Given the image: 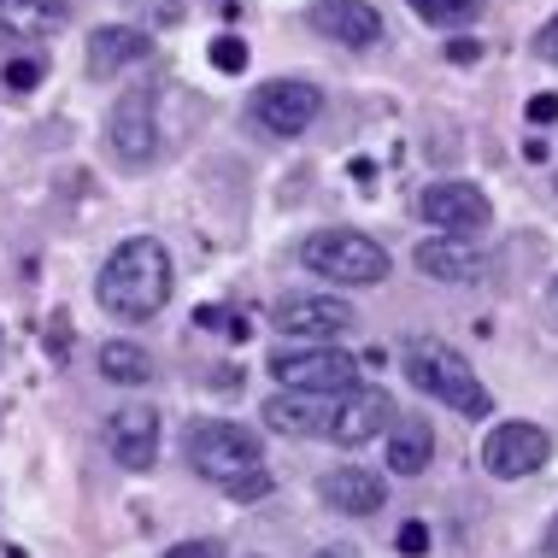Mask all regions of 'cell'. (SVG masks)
Masks as SVG:
<instances>
[{"label":"cell","mask_w":558,"mask_h":558,"mask_svg":"<svg viewBox=\"0 0 558 558\" xmlns=\"http://www.w3.org/2000/svg\"><path fill=\"white\" fill-rule=\"evenodd\" d=\"M95 300L100 312L118 324H147L171 306V253L154 235H130L107 253L95 277Z\"/></svg>","instance_id":"obj_1"},{"label":"cell","mask_w":558,"mask_h":558,"mask_svg":"<svg viewBox=\"0 0 558 558\" xmlns=\"http://www.w3.org/2000/svg\"><path fill=\"white\" fill-rule=\"evenodd\" d=\"M400 371H405V383H412L417 395L452 405V412L471 417V424H482V417L494 412V395L476 383V365L459 353V347H447L441 336H412L405 341Z\"/></svg>","instance_id":"obj_2"},{"label":"cell","mask_w":558,"mask_h":558,"mask_svg":"<svg viewBox=\"0 0 558 558\" xmlns=\"http://www.w3.org/2000/svg\"><path fill=\"white\" fill-rule=\"evenodd\" d=\"M183 452H189L194 471H201L206 482H218V488L265 471V441L253 429L230 424V417H194V424L183 429Z\"/></svg>","instance_id":"obj_3"},{"label":"cell","mask_w":558,"mask_h":558,"mask_svg":"<svg viewBox=\"0 0 558 558\" xmlns=\"http://www.w3.org/2000/svg\"><path fill=\"white\" fill-rule=\"evenodd\" d=\"M300 265H306L312 277L336 282V289H371V282L388 277L383 241H371L359 230H312L300 241Z\"/></svg>","instance_id":"obj_4"},{"label":"cell","mask_w":558,"mask_h":558,"mask_svg":"<svg viewBox=\"0 0 558 558\" xmlns=\"http://www.w3.org/2000/svg\"><path fill=\"white\" fill-rule=\"evenodd\" d=\"M270 376H277L282 395H324V400H341L359 388V359L336 341H318V347H277L270 353Z\"/></svg>","instance_id":"obj_5"},{"label":"cell","mask_w":558,"mask_h":558,"mask_svg":"<svg viewBox=\"0 0 558 558\" xmlns=\"http://www.w3.org/2000/svg\"><path fill=\"white\" fill-rule=\"evenodd\" d=\"M253 124L270 130V135H306L312 124H318L324 112V88L306 83V77H277V83H259L247 100Z\"/></svg>","instance_id":"obj_6"},{"label":"cell","mask_w":558,"mask_h":558,"mask_svg":"<svg viewBox=\"0 0 558 558\" xmlns=\"http://www.w3.org/2000/svg\"><path fill=\"white\" fill-rule=\"evenodd\" d=\"M482 471H488L494 482H523L535 476L541 464L553 459V435L541 424H523V417H511V424H494L488 441H482Z\"/></svg>","instance_id":"obj_7"},{"label":"cell","mask_w":558,"mask_h":558,"mask_svg":"<svg viewBox=\"0 0 558 558\" xmlns=\"http://www.w3.org/2000/svg\"><path fill=\"white\" fill-rule=\"evenodd\" d=\"M417 213H424V223H435V235H464V241H471L482 223L494 218V206H488V194H482L476 183L447 177V183H429L424 189Z\"/></svg>","instance_id":"obj_8"},{"label":"cell","mask_w":558,"mask_h":558,"mask_svg":"<svg viewBox=\"0 0 558 558\" xmlns=\"http://www.w3.org/2000/svg\"><path fill=\"white\" fill-rule=\"evenodd\" d=\"M353 324H359V312L347 306V300H336V294H289L277 306V329H282V336L312 341V347L347 336Z\"/></svg>","instance_id":"obj_9"},{"label":"cell","mask_w":558,"mask_h":558,"mask_svg":"<svg viewBox=\"0 0 558 558\" xmlns=\"http://www.w3.org/2000/svg\"><path fill=\"white\" fill-rule=\"evenodd\" d=\"M400 405L383 395V388H353V395L336 400V417H329V441L336 447H365L376 435H388Z\"/></svg>","instance_id":"obj_10"},{"label":"cell","mask_w":558,"mask_h":558,"mask_svg":"<svg viewBox=\"0 0 558 558\" xmlns=\"http://www.w3.org/2000/svg\"><path fill=\"white\" fill-rule=\"evenodd\" d=\"M107 135H112V154L124 159V165H147V159H154V154H159L154 95H147V88H130V95L112 107V124H107Z\"/></svg>","instance_id":"obj_11"},{"label":"cell","mask_w":558,"mask_h":558,"mask_svg":"<svg viewBox=\"0 0 558 558\" xmlns=\"http://www.w3.org/2000/svg\"><path fill=\"white\" fill-rule=\"evenodd\" d=\"M107 452L124 471H147L159 459V412L154 405H118L107 417Z\"/></svg>","instance_id":"obj_12"},{"label":"cell","mask_w":558,"mask_h":558,"mask_svg":"<svg viewBox=\"0 0 558 558\" xmlns=\"http://www.w3.org/2000/svg\"><path fill=\"white\" fill-rule=\"evenodd\" d=\"M312 29L329 41H341V48H376V41L388 36L383 12L365 7V0H318V7H312Z\"/></svg>","instance_id":"obj_13"},{"label":"cell","mask_w":558,"mask_h":558,"mask_svg":"<svg viewBox=\"0 0 558 558\" xmlns=\"http://www.w3.org/2000/svg\"><path fill=\"white\" fill-rule=\"evenodd\" d=\"M154 53V36L147 29H135V24H107V29H95L88 36V77H124L130 65H142V59Z\"/></svg>","instance_id":"obj_14"},{"label":"cell","mask_w":558,"mask_h":558,"mask_svg":"<svg viewBox=\"0 0 558 558\" xmlns=\"http://www.w3.org/2000/svg\"><path fill=\"white\" fill-rule=\"evenodd\" d=\"M318 500L329 511H347V518H371V511L388 506V488L376 471H365V464H341V471H329L318 482Z\"/></svg>","instance_id":"obj_15"},{"label":"cell","mask_w":558,"mask_h":558,"mask_svg":"<svg viewBox=\"0 0 558 558\" xmlns=\"http://www.w3.org/2000/svg\"><path fill=\"white\" fill-rule=\"evenodd\" d=\"M412 265L424 270V277H435V282H476L482 270H488L482 247H476V241H464V235H429V241H417Z\"/></svg>","instance_id":"obj_16"},{"label":"cell","mask_w":558,"mask_h":558,"mask_svg":"<svg viewBox=\"0 0 558 558\" xmlns=\"http://www.w3.org/2000/svg\"><path fill=\"white\" fill-rule=\"evenodd\" d=\"M435 459V429L424 412H395L388 424V471L395 476H424Z\"/></svg>","instance_id":"obj_17"},{"label":"cell","mask_w":558,"mask_h":558,"mask_svg":"<svg viewBox=\"0 0 558 558\" xmlns=\"http://www.w3.org/2000/svg\"><path fill=\"white\" fill-rule=\"evenodd\" d=\"M329 417H336V400H324V395H270L265 400V429H277V435H329Z\"/></svg>","instance_id":"obj_18"},{"label":"cell","mask_w":558,"mask_h":558,"mask_svg":"<svg viewBox=\"0 0 558 558\" xmlns=\"http://www.w3.org/2000/svg\"><path fill=\"white\" fill-rule=\"evenodd\" d=\"M71 19V0H0V36H53Z\"/></svg>","instance_id":"obj_19"},{"label":"cell","mask_w":558,"mask_h":558,"mask_svg":"<svg viewBox=\"0 0 558 558\" xmlns=\"http://www.w3.org/2000/svg\"><path fill=\"white\" fill-rule=\"evenodd\" d=\"M100 376L118 388H142L147 376H154V359H147V347H135V341H107L100 347Z\"/></svg>","instance_id":"obj_20"},{"label":"cell","mask_w":558,"mask_h":558,"mask_svg":"<svg viewBox=\"0 0 558 558\" xmlns=\"http://www.w3.org/2000/svg\"><path fill=\"white\" fill-rule=\"evenodd\" d=\"M405 7H412L417 19H429V24H464V19H476L482 0H405Z\"/></svg>","instance_id":"obj_21"},{"label":"cell","mask_w":558,"mask_h":558,"mask_svg":"<svg viewBox=\"0 0 558 558\" xmlns=\"http://www.w3.org/2000/svg\"><path fill=\"white\" fill-rule=\"evenodd\" d=\"M213 71H223V77H241V71H247V41H241V36H218V41H213Z\"/></svg>","instance_id":"obj_22"},{"label":"cell","mask_w":558,"mask_h":558,"mask_svg":"<svg viewBox=\"0 0 558 558\" xmlns=\"http://www.w3.org/2000/svg\"><path fill=\"white\" fill-rule=\"evenodd\" d=\"M0 83H7L12 95H29V88L41 83V59H7V71H0Z\"/></svg>","instance_id":"obj_23"},{"label":"cell","mask_w":558,"mask_h":558,"mask_svg":"<svg viewBox=\"0 0 558 558\" xmlns=\"http://www.w3.org/2000/svg\"><path fill=\"white\" fill-rule=\"evenodd\" d=\"M395 547H400L405 558H424V553H429V523H417V518H412V523H400Z\"/></svg>","instance_id":"obj_24"},{"label":"cell","mask_w":558,"mask_h":558,"mask_svg":"<svg viewBox=\"0 0 558 558\" xmlns=\"http://www.w3.org/2000/svg\"><path fill=\"white\" fill-rule=\"evenodd\" d=\"M223 494H230L235 506H241V500H265V494H270V476H265V471H253V476L230 482V488H223Z\"/></svg>","instance_id":"obj_25"},{"label":"cell","mask_w":558,"mask_h":558,"mask_svg":"<svg viewBox=\"0 0 558 558\" xmlns=\"http://www.w3.org/2000/svg\"><path fill=\"white\" fill-rule=\"evenodd\" d=\"M165 558H223V541H213V535H201V541H177Z\"/></svg>","instance_id":"obj_26"},{"label":"cell","mask_w":558,"mask_h":558,"mask_svg":"<svg viewBox=\"0 0 558 558\" xmlns=\"http://www.w3.org/2000/svg\"><path fill=\"white\" fill-rule=\"evenodd\" d=\"M535 53L547 59V65H558V19L541 24V36H535Z\"/></svg>","instance_id":"obj_27"},{"label":"cell","mask_w":558,"mask_h":558,"mask_svg":"<svg viewBox=\"0 0 558 558\" xmlns=\"http://www.w3.org/2000/svg\"><path fill=\"white\" fill-rule=\"evenodd\" d=\"M558 118V95H535L530 100V124H553Z\"/></svg>","instance_id":"obj_28"},{"label":"cell","mask_w":558,"mask_h":558,"mask_svg":"<svg viewBox=\"0 0 558 558\" xmlns=\"http://www.w3.org/2000/svg\"><path fill=\"white\" fill-rule=\"evenodd\" d=\"M482 48H476V41H452V48H447V59H452V65H471V59H476Z\"/></svg>","instance_id":"obj_29"},{"label":"cell","mask_w":558,"mask_h":558,"mask_svg":"<svg viewBox=\"0 0 558 558\" xmlns=\"http://www.w3.org/2000/svg\"><path fill=\"white\" fill-rule=\"evenodd\" d=\"M312 558H359V547H347V541H336V547H324V553H312Z\"/></svg>","instance_id":"obj_30"},{"label":"cell","mask_w":558,"mask_h":558,"mask_svg":"<svg viewBox=\"0 0 558 558\" xmlns=\"http://www.w3.org/2000/svg\"><path fill=\"white\" fill-rule=\"evenodd\" d=\"M541 547H547V558H558V511H553V523H547V541H541Z\"/></svg>","instance_id":"obj_31"},{"label":"cell","mask_w":558,"mask_h":558,"mask_svg":"<svg viewBox=\"0 0 558 558\" xmlns=\"http://www.w3.org/2000/svg\"><path fill=\"white\" fill-rule=\"evenodd\" d=\"M547 312H553V324H558V282L547 289Z\"/></svg>","instance_id":"obj_32"}]
</instances>
